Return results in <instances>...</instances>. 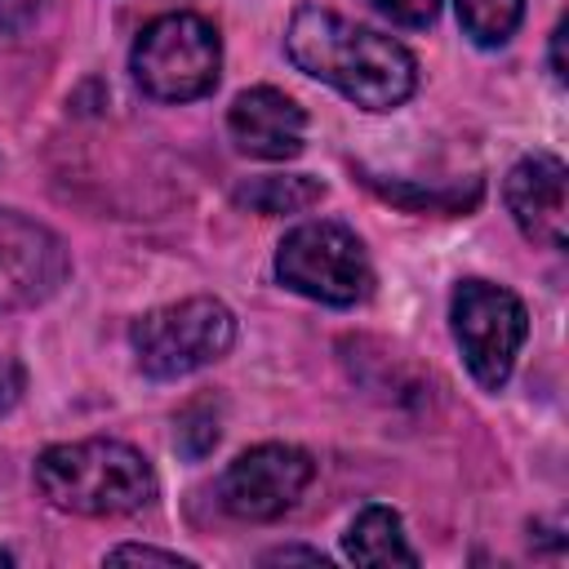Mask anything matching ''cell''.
<instances>
[{
    "mask_svg": "<svg viewBox=\"0 0 569 569\" xmlns=\"http://www.w3.org/2000/svg\"><path fill=\"white\" fill-rule=\"evenodd\" d=\"M462 31L480 44V49H498L516 36V27L525 22V0H453Z\"/></svg>",
    "mask_w": 569,
    "mask_h": 569,
    "instance_id": "4fadbf2b",
    "label": "cell"
},
{
    "mask_svg": "<svg viewBox=\"0 0 569 569\" xmlns=\"http://www.w3.org/2000/svg\"><path fill=\"white\" fill-rule=\"evenodd\" d=\"M0 565H13V556H9V551H0Z\"/></svg>",
    "mask_w": 569,
    "mask_h": 569,
    "instance_id": "44dd1931",
    "label": "cell"
},
{
    "mask_svg": "<svg viewBox=\"0 0 569 569\" xmlns=\"http://www.w3.org/2000/svg\"><path fill=\"white\" fill-rule=\"evenodd\" d=\"M565 31H569V22L560 18L556 31H551V76H556L560 84H565V76H569V71H565Z\"/></svg>",
    "mask_w": 569,
    "mask_h": 569,
    "instance_id": "ffe728a7",
    "label": "cell"
},
{
    "mask_svg": "<svg viewBox=\"0 0 569 569\" xmlns=\"http://www.w3.org/2000/svg\"><path fill=\"white\" fill-rule=\"evenodd\" d=\"M107 565H173V569H191V556L178 551H160V547H142V542H120L107 551Z\"/></svg>",
    "mask_w": 569,
    "mask_h": 569,
    "instance_id": "9a60e30c",
    "label": "cell"
},
{
    "mask_svg": "<svg viewBox=\"0 0 569 569\" xmlns=\"http://www.w3.org/2000/svg\"><path fill=\"white\" fill-rule=\"evenodd\" d=\"M449 329H453V342H458L471 378L485 391H498L511 378L516 356L529 338V311L502 284L458 280V289L449 298Z\"/></svg>",
    "mask_w": 569,
    "mask_h": 569,
    "instance_id": "8992f818",
    "label": "cell"
},
{
    "mask_svg": "<svg viewBox=\"0 0 569 569\" xmlns=\"http://www.w3.org/2000/svg\"><path fill=\"white\" fill-rule=\"evenodd\" d=\"M262 565H329V556L325 551H316V547H271L267 556H262Z\"/></svg>",
    "mask_w": 569,
    "mask_h": 569,
    "instance_id": "d6986e66",
    "label": "cell"
},
{
    "mask_svg": "<svg viewBox=\"0 0 569 569\" xmlns=\"http://www.w3.org/2000/svg\"><path fill=\"white\" fill-rule=\"evenodd\" d=\"M276 280L325 307H356L373 293V267L360 236L342 222H302L276 249Z\"/></svg>",
    "mask_w": 569,
    "mask_h": 569,
    "instance_id": "5b68a950",
    "label": "cell"
},
{
    "mask_svg": "<svg viewBox=\"0 0 569 569\" xmlns=\"http://www.w3.org/2000/svg\"><path fill=\"white\" fill-rule=\"evenodd\" d=\"M22 387H27L22 365H18L13 356H4V351H0V418L22 400Z\"/></svg>",
    "mask_w": 569,
    "mask_h": 569,
    "instance_id": "e0dca14e",
    "label": "cell"
},
{
    "mask_svg": "<svg viewBox=\"0 0 569 569\" xmlns=\"http://www.w3.org/2000/svg\"><path fill=\"white\" fill-rule=\"evenodd\" d=\"M40 9H44V0H0V31H9V36L27 31L40 18Z\"/></svg>",
    "mask_w": 569,
    "mask_h": 569,
    "instance_id": "ac0fdd59",
    "label": "cell"
},
{
    "mask_svg": "<svg viewBox=\"0 0 569 569\" xmlns=\"http://www.w3.org/2000/svg\"><path fill=\"white\" fill-rule=\"evenodd\" d=\"M325 200V182L311 173H267V178H249L236 187V204L253 209V213H302L311 204Z\"/></svg>",
    "mask_w": 569,
    "mask_h": 569,
    "instance_id": "7c38bea8",
    "label": "cell"
},
{
    "mask_svg": "<svg viewBox=\"0 0 569 569\" xmlns=\"http://www.w3.org/2000/svg\"><path fill=\"white\" fill-rule=\"evenodd\" d=\"M373 9L400 27H431L440 13V0H373Z\"/></svg>",
    "mask_w": 569,
    "mask_h": 569,
    "instance_id": "2e32d148",
    "label": "cell"
},
{
    "mask_svg": "<svg viewBox=\"0 0 569 569\" xmlns=\"http://www.w3.org/2000/svg\"><path fill=\"white\" fill-rule=\"evenodd\" d=\"M138 369L147 378H187L213 360H222L236 342V316L222 298L196 293L169 307H156L129 329Z\"/></svg>",
    "mask_w": 569,
    "mask_h": 569,
    "instance_id": "277c9868",
    "label": "cell"
},
{
    "mask_svg": "<svg viewBox=\"0 0 569 569\" xmlns=\"http://www.w3.org/2000/svg\"><path fill=\"white\" fill-rule=\"evenodd\" d=\"M311 480H316L311 453L298 445L271 440V445H253L227 462V471L218 480V502L236 520L267 525V520H280L284 511H293Z\"/></svg>",
    "mask_w": 569,
    "mask_h": 569,
    "instance_id": "52a82bcc",
    "label": "cell"
},
{
    "mask_svg": "<svg viewBox=\"0 0 569 569\" xmlns=\"http://www.w3.org/2000/svg\"><path fill=\"white\" fill-rule=\"evenodd\" d=\"M178 449L187 453V458H204L213 445H218V413H213V405L209 400H196V405H187L182 413H178Z\"/></svg>",
    "mask_w": 569,
    "mask_h": 569,
    "instance_id": "5bb4252c",
    "label": "cell"
},
{
    "mask_svg": "<svg viewBox=\"0 0 569 569\" xmlns=\"http://www.w3.org/2000/svg\"><path fill=\"white\" fill-rule=\"evenodd\" d=\"M507 213L516 218L520 236L542 249H565L569 240V169L551 151L520 156L502 182Z\"/></svg>",
    "mask_w": 569,
    "mask_h": 569,
    "instance_id": "9c48e42d",
    "label": "cell"
},
{
    "mask_svg": "<svg viewBox=\"0 0 569 569\" xmlns=\"http://www.w3.org/2000/svg\"><path fill=\"white\" fill-rule=\"evenodd\" d=\"M36 489L58 511L111 520V516H133L151 507L160 485L142 449L93 436V440L49 445L36 458Z\"/></svg>",
    "mask_w": 569,
    "mask_h": 569,
    "instance_id": "7a4b0ae2",
    "label": "cell"
},
{
    "mask_svg": "<svg viewBox=\"0 0 569 569\" xmlns=\"http://www.w3.org/2000/svg\"><path fill=\"white\" fill-rule=\"evenodd\" d=\"M227 133L253 160H293L307 142V111L289 93L253 84L227 107Z\"/></svg>",
    "mask_w": 569,
    "mask_h": 569,
    "instance_id": "30bf717a",
    "label": "cell"
},
{
    "mask_svg": "<svg viewBox=\"0 0 569 569\" xmlns=\"http://www.w3.org/2000/svg\"><path fill=\"white\" fill-rule=\"evenodd\" d=\"M284 53L302 76L338 89L365 111H396L418 89V62L400 40L320 4L293 9Z\"/></svg>",
    "mask_w": 569,
    "mask_h": 569,
    "instance_id": "6da1fadb",
    "label": "cell"
},
{
    "mask_svg": "<svg viewBox=\"0 0 569 569\" xmlns=\"http://www.w3.org/2000/svg\"><path fill=\"white\" fill-rule=\"evenodd\" d=\"M129 71L156 102H196L213 93L222 76L218 27L200 13H160L138 31Z\"/></svg>",
    "mask_w": 569,
    "mask_h": 569,
    "instance_id": "3957f363",
    "label": "cell"
},
{
    "mask_svg": "<svg viewBox=\"0 0 569 569\" xmlns=\"http://www.w3.org/2000/svg\"><path fill=\"white\" fill-rule=\"evenodd\" d=\"M67 271V244L44 222L18 209H0V316L49 302Z\"/></svg>",
    "mask_w": 569,
    "mask_h": 569,
    "instance_id": "ba28073f",
    "label": "cell"
},
{
    "mask_svg": "<svg viewBox=\"0 0 569 569\" xmlns=\"http://www.w3.org/2000/svg\"><path fill=\"white\" fill-rule=\"evenodd\" d=\"M342 551H347V560L369 565V569H382V565H409L413 569L418 565V551L409 547L400 516L382 502L360 507V516L342 533Z\"/></svg>",
    "mask_w": 569,
    "mask_h": 569,
    "instance_id": "8fae6325",
    "label": "cell"
}]
</instances>
